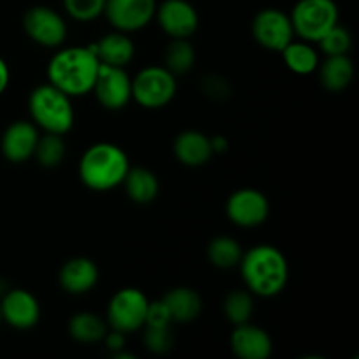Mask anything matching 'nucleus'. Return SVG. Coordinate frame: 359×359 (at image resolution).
Returning a JSON list of instances; mask_svg holds the SVG:
<instances>
[{"label": "nucleus", "instance_id": "f257e3e1", "mask_svg": "<svg viewBox=\"0 0 359 359\" xmlns=\"http://www.w3.org/2000/svg\"><path fill=\"white\" fill-rule=\"evenodd\" d=\"M98 62L93 46H74L56 53L48 65V79L65 95L83 97L93 90Z\"/></svg>", "mask_w": 359, "mask_h": 359}, {"label": "nucleus", "instance_id": "f03ea898", "mask_svg": "<svg viewBox=\"0 0 359 359\" xmlns=\"http://www.w3.org/2000/svg\"><path fill=\"white\" fill-rule=\"evenodd\" d=\"M238 265L245 286L258 297H276L286 287L290 279V265L276 245H255L242 255Z\"/></svg>", "mask_w": 359, "mask_h": 359}, {"label": "nucleus", "instance_id": "7ed1b4c3", "mask_svg": "<svg viewBox=\"0 0 359 359\" xmlns=\"http://www.w3.org/2000/svg\"><path fill=\"white\" fill-rule=\"evenodd\" d=\"M128 168V156L121 147L111 142H98L84 151L79 175L86 188L93 191H109L123 184Z\"/></svg>", "mask_w": 359, "mask_h": 359}, {"label": "nucleus", "instance_id": "20e7f679", "mask_svg": "<svg viewBox=\"0 0 359 359\" xmlns=\"http://www.w3.org/2000/svg\"><path fill=\"white\" fill-rule=\"evenodd\" d=\"M28 109L35 125L51 133L69 132L74 125V109L69 95L51 83L35 88L28 98Z\"/></svg>", "mask_w": 359, "mask_h": 359}, {"label": "nucleus", "instance_id": "39448f33", "mask_svg": "<svg viewBox=\"0 0 359 359\" xmlns=\"http://www.w3.org/2000/svg\"><path fill=\"white\" fill-rule=\"evenodd\" d=\"M290 18L294 34L307 42H318L339 23V7L333 0H298Z\"/></svg>", "mask_w": 359, "mask_h": 359}, {"label": "nucleus", "instance_id": "423d86ee", "mask_svg": "<svg viewBox=\"0 0 359 359\" xmlns=\"http://www.w3.org/2000/svg\"><path fill=\"white\" fill-rule=\"evenodd\" d=\"M175 76L165 67H146L132 79V98L144 109L165 107L175 97Z\"/></svg>", "mask_w": 359, "mask_h": 359}, {"label": "nucleus", "instance_id": "0eeeda50", "mask_svg": "<svg viewBox=\"0 0 359 359\" xmlns=\"http://www.w3.org/2000/svg\"><path fill=\"white\" fill-rule=\"evenodd\" d=\"M149 300L146 294L135 287L119 290L111 298L107 309V321L112 330L121 333H132L146 325V314Z\"/></svg>", "mask_w": 359, "mask_h": 359}, {"label": "nucleus", "instance_id": "6e6552de", "mask_svg": "<svg viewBox=\"0 0 359 359\" xmlns=\"http://www.w3.org/2000/svg\"><path fill=\"white\" fill-rule=\"evenodd\" d=\"M102 107L109 111H119L132 98V79L123 67L100 63L93 90Z\"/></svg>", "mask_w": 359, "mask_h": 359}, {"label": "nucleus", "instance_id": "1a4fd4ad", "mask_svg": "<svg viewBox=\"0 0 359 359\" xmlns=\"http://www.w3.org/2000/svg\"><path fill=\"white\" fill-rule=\"evenodd\" d=\"M23 28L28 37L44 48H56L67 37V23L56 11L35 6L25 13Z\"/></svg>", "mask_w": 359, "mask_h": 359}, {"label": "nucleus", "instance_id": "9d476101", "mask_svg": "<svg viewBox=\"0 0 359 359\" xmlns=\"http://www.w3.org/2000/svg\"><path fill=\"white\" fill-rule=\"evenodd\" d=\"M252 35L263 48L270 51H283L294 37L293 23L283 11L263 9L252 21Z\"/></svg>", "mask_w": 359, "mask_h": 359}, {"label": "nucleus", "instance_id": "9b49d317", "mask_svg": "<svg viewBox=\"0 0 359 359\" xmlns=\"http://www.w3.org/2000/svg\"><path fill=\"white\" fill-rule=\"evenodd\" d=\"M156 0H105L104 14L118 32H137L156 13Z\"/></svg>", "mask_w": 359, "mask_h": 359}, {"label": "nucleus", "instance_id": "f8f14e48", "mask_svg": "<svg viewBox=\"0 0 359 359\" xmlns=\"http://www.w3.org/2000/svg\"><path fill=\"white\" fill-rule=\"evenodd\" d=\"M270 205L262 191L252 188L237 189L226 202V216L237 226L252 228L265 223Z\"/></svg>", "mask_w": 359, "mask_h": 359}, {"label": "nucleus", "instance_id": "ddd939ff", "mask_svg": "<svg viewBox=\"0 0 359 359\" xmlns=\"http://www.w3.org/2000/svg\"><path fill=\"white\" fill-rule=\"evenodd\" d=\"M154 18L172 39H188L198 28V14L188 0H165L156 6Z\"/></svg>", "mask_w": 359, "mask_h": 359}, {"label": "nucleus", "instance_id": "4468645a", "mask_svg": "<svg viewBox=\"0 0 359 359\" xmlns=\"http://www.w3.org/2000/svg\"><path fill=\"white\" fill-rule=\"evenodd\" d=\"M0 312L2 319L18 330H28L37 325L41 318V307L39 302L30 291L13 290L0 302Z\"/></svg>", "mask_w": 359, "mask_h": 359}, {"label": "nucleus", "instance_id": "2eb2a0df", "mask_svg": "<svg viewBox=\"0 0 359 359\" xmlns=\"http://www.w3.org/2000/svg\"><path fill=\"white\" fill-rule=\"evenodd\" d=\"M231 349L241 359H266L272 354L273 344L265 330L244 323L231 333Z\"/></svg>", "mask_w": 359, "mask_h": 359}, {"label": "nucleus", "instance_id": "dca6fc26", "mask_svg": "<svg viewBox=\"0 0 359 359\" xmlns=\"http://www.w3.org/2000/svg\"><path fill=\"white\" fill-rule=\"evenodd\" d=\"M39 132L34 123L16 121L2 135V153L13 163H21L34 156L37 146Z\"/></svg>", "mask_w": 359, "mask_h": 359}, {"label": "nucleus", "instance_id": "f3484780", "mask_svg": "<svg viewBox=\"0 0 359 359\" xmlns=\"http://www.w3.org/2000/svg\"><path fill=\"white\" fill-rule=\"evenodd\" d=\"M60 286L70 294H84L98 283V269L90 258H72L60 270Z\"/></svg>", "mask_w": 359, "mask_h": 359}, {"label": "nucleus", "instance_id": "a211bd4d", "mask_svg": "<svg viewBox=\"0 0 359 359\" xmlns=\"http://www.w3.org/2000/svg\"><path fill=\"white\" fill-rule=\"evenodd\" d=\"M174 153L186 167H202L214 154L209 137L196 130L179 133L174 142Z\"/></svg>", "mask_w": 359, "mask_h": 359}, {"label": "nucleus", "instance_id": "6ab92c4d", "mask_svg": "<svg viewBox=\"0 0 359 359\" xmlns=\"http://www.w3.org/2000/svg\"><path fill=\"white\" fill-rule=\"evenodd\" d=\"M98 62L105 65L125 67L135 56V44L125 32H112L104 35L97 44H91Z\"/></svg>", "mask_w": 359, "mask_h": 359}, {"label": "nucleus", "instance_id": "aec40b11", "mask_svg": "<svg viewBox=\"0 0 359 359\" xmlns=\"http://www.w3.org/2000/svg\"><path fill=\"white\" fill-rule=\"evenodd\" d=\"M172 323H191L202 312V298L191 287H174L163 298Z\"/></svg>", "mask_w": 359, "mask_h": 359}, {"label": "nucleus", "instance_id": "412c9836", "mask_svg": "<svg viewBox=\"0 0 359 359\" xmlns=\"http://www.w3.org/2000/svg\"><path fill=\"white\" fill-rule=\"evenodd\" d=\"M319 79L328 91H342L353 83L354 63L347 55H333L319 67Z\"/></svg>", "mask_w": 359, "mask_h": 359}, {"label": "nucleus", "instance_id": "4be33fe9", "mask_svg": "<svg viewBox=\"0 0 359 359\" xmlns=\"http://www.w3.org/2000/svg\"><path fill=\"white\" fill-rule=\"evenodd\" d=\"M123 182H125L126 195L135 203L153 202L160 191V182H158L156 175L142 167L128 168Z\"/></svg>", "mask_w": 359, "mask_h": 359}, {"label": "nucleus", "instance_id": "5701e85b", "mask_svg": "<svg viewBox=\"0 0 359 359\" xmlns=\"http://www.w3.org/2000/svg\"><path fill=\"white\" fill-rule=\"evenodd\" d=\"M69 332L74 340L83 344H93L104 340L107 325L100 316L93 312H79L69 323Z\"/></svg>", "mask_w": 359, "mask_h": 359}, {"label": "nucleus", "instance_id": "b1692460", "mask_svg": "<svg viewBox=\"0 0 359 359\" xmlns=\"http://www.w3.org/2000/svg\"><path fill=\"white\" fill-rule=\"evenodd\" d=\"M280 53H283L284 63L287 65V69L293 70L294 74L307 76V74H312L314 70H318V51L312 46H309L307 42L291 41Z\"/></svg>", "mask_w": 359, "mask_h": 359}, {"label": "nucleus", "instance_id": "393cba45", "mask_svg": "<svg viewBox=\"0 0 359 359\" xmlns=\"http://www.w3.org/2000/svg\"><path fill=\"white\" fill-rule=\"evenodd\" d=\"M242 248L235 238L231 237H216L207 248V256L210 263L217 269H231L241 263Z\"/></svg>", "mask_w": 359, "mask_h": 359}, {"label": "nucleus", "instance_id": "a878e982", "mask_svg": "<svg viewBox=\"0 0 359 359\" xmlns=\"http://www.w3.org/2000/svg\"><path fill=\"white\" fill-rule=\"evenodd\" d=\"M165 69L170 70L174 76H182L189 72L195 65V49L189 44L188 39H174L168 44L165 53Z\"/></svg>", "mask_w": 359, "mask_h": 359}, {"label": "nucleus", "instance_id": "bb28decb", "mask_svg": "<svg viewBox=\"0 0 359 359\" xmlns=\"http://www.w3.org/2000/svg\"><path fill=\"white\" fill-rule=\"evenodd\" d=\"M65 140L62 139L60 133L46 132L44 137H39L37 146H35V156L39 163L46 168L58 167L65 156Z\"/></svg>", "mask_w": 359, "mask_h": 359}, {"label": "nucleus", "instance_id": "cd10ccee", "mask_svg": "<svg viewBox=\"0 0 359 359\" xmlns=\"http://www.w3.org/2000/svg\"><path fill=\"white\" fill-rule=\"evenodd\" d=\"M252 311H255V302L248 291H231L224 300V316L235 326L249 323Z\"/></svg>", "mask_w": 359, "mask_h": 359}, {"label": "nucleus", "instance_id": "c85d7f7f", "mask_svg": "<svg viewBox=\"0 0 359 359\" xmlns=\"http://www.w3.org/2000/svg\"><path fill=\"white\" fill-rule=\"evenodd\" d=\"M319 46H321V51L326 56L333 55H347V51L353 46V37H351L349 30L344 27H340L339 23L333 28H330L321 39H319Z\"/></svg>", "mask_w": 359, "mask_h": 359}, {"label": "nucleus", "instance_id": "c756f323", "mask_svg": "<svg viewBox=\"0 0 359 359\" xmlns=\"http://www.w3.org/2000/svg\"><path fill=\"white\" fill-rule=\"evenodd\" d=\"M63 7L74 20L91 21L104 14L105 0H63Z\"/></svg>", "mask_w": 359, "mask_h": 359}, {"label": "nucleus", "instance_id": "7c9ffc66", "mask_svg": "<svg viewBox=\"0 0 359 359\" xmlns=\"http://www.w3.org/2000/svg\"><path fill=\"white\" fill-rule=\"evenodd\" d=\"M144 344L154 354H167L174 346V333L170 326H146Z\"/></svg>", "mask_w": 359, "mask_h": 359}, {"label": "nucleus", "instance_id": "2f4dec72", "mask_svg": "<svg viewBox=\"0 0 359 359\" xmlns=\"http://www.w3.org/2000/svg\"><path fill=\"white\" fill-rule=\"evenodd\" d=\"M170 325H172V318L167 305H165V302L163 300L149 302V307H147V314H146V325L144 326H170Z\"/></svg>", "mask_w": 359, "mask_h": 359}, {"label": "nucleus", "instance_id": "473e14b6", "mask_svg": "<svg viewBox=\"0 0 359 359\" xmlns=\"http://www.w3.org/2000/svg\"><path fill=\"white\" fill-rule=\"evenodd\" d=\"M203 91H205V95H209V97L219 100V98H224L230 95V86H228V83L223 77L210 76L203 81Z\"/></svg>", "mask_w": 359, "mask_h": 359}, {"label": "nucleus", "instance_id": "72a5a7b5", "mask_svg": "<svg viewBox=\"0 0 359 359\" xmlns=\"http://www.w3.org/2000/svg\"><path fill=\"white\" fill-rule=\"evenodd\" d=\"M105 344H107L109 349L112 351V353H119V351H123V347H125V333L118 332V330H112L111 333H105L104 337Z\"/></svg>", "mask_w": 359, "mask_h": 359}, {"label": "nucleus", "instance_id": "f704fd0d", "mask_svg": "<svg viewBox=\"0 0 359 359\" xmlns=\"http://www.w3.org/2000/svg\"><path fill=\"white\" fill-rule=\"evenodd\" d=\"M9 79H11V72H9V67H7L6 60L0 56V95L6 91V88L9 86Z\"/></svg>", "mask_w": 359, "mask_h": 359}, {"label": "nucleus", "instance_id": "c9c22d12", "mask_svg": "<svg viewBox=\"0 0 359 359\" xmlns=\"http://www.w3.org/2000/svg\"><path fill=\"white\" fill-rule=\"evenodd\" d=\"M210 146H212V153H224L228 149V140L223 135H216L210 139Z\"/></svg>", "mask_w": 359, "mask_h": 359}, {"label": "nucleus", "instance_id": "e433bc0d", "mask_svg": "<svg viewBox=\"0 0 359 359\" xmlns=\"http://www.w3.org/2000/svg\"><path fill=\"white\" fill-rule=\"evenodd\" d=\"M0 321H2V312H0Z\"/></svg>", "mask_w": 359, "mask_h": 359}]
</instances>
